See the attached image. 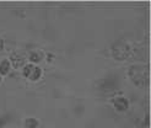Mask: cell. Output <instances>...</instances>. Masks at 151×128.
<instances>
[{"label": "cell", "mask_w": 151, "mask_h": 128, "mask_svg": "<svg viewBox=\"0 0 151 128\" xmlns=\"http://www.w3.org/2000/svg\"><path fill=\"white\" fill-rule=\"evenodd\" d=\"M22 73H24V77L27 78L28 80H32V81H36L38 80L41 78L42 75V70L40 67H37L36 64L31 63V64H26L24 67V70H22Z\"/></svg>", "instance_id": "cell-1"}, {"label": "cell", "mask_w": 151, "mask_h": 128, "mask_svg": "<svg viewBox=\"0 0 151 128\" xmlns=\"http://www.w3.org/2000/svg\"><path fill=\"white\" fill-rule=\"evenodd\" d=\"M113 106H114V108L119 112H124L128 110V107H129V102H128V100L125 99V97L123 96H118L116 97L114 100H113Z\"/></svg>", "instance_id": "cell-2"}, {"label": "cell", "mask_w": 151, "mask_h": 128, "mask_svg": "<svg viewBox=\"0 0 151 128\" xmlns=\"http://www.w3.org/2000/svg\"><path fill=\"white\" fill-rule=\"evenodd\" d=\"M11 64L15 68H24L25 67V57L21 53H14L11 54Z\"/></svg>", "instance_id": "cell-3"}, {"label": "cell", "mask_w": 151, "mask_h": 128, "mask_svg": "<svg viewBox=\"0 0 151 128\" xmlns=\"http://www.w3.org/2000/svg\"><path fill=\"white\" fill-rule=\"evenodd\" d=\"M28 59H29V61H31L33 64H35V63H40L42 59H43V53H42L41 51L36 49V51H33V52H31V53H29Z\"/></svg>", "instance_id": "cell-4"}, {"label": "cell", "mask_w": 151, "mask_h": 128, "mask_svg": "<svg viewBox=\"0 0 151 128\" xmlns=\"http://www.w3.org/2000/svg\"><path fill=\"white\" fill-rule=\"evenodd\" d=\"M10 69H11V63L6 59H3L0 62V75H7L10 73Z\"/></svg>", "instance_id": "cell-5"}, {"label": "cell", "mask_w": 151, "mask_h": 128, "mask_svg": "<svg viewBox=\"0 0 151 128\" xmlns=\"http://www.w3.org/2000/svg\"><path fill=\"white\" fill-rule=\"evenodd\" d=\"M38 121L33 117H28L25 121V128H38Z\"/></svg>", "instance_id": "cell-6"}, {"label": "cell", "mask_w": 151, "mask_h": 128, "mask_svg": "<svg viewBox=\"0 0 151 128\" xmlns=\"http://www.w3.org/2000/svg\"><path fill=\"white\" fill-rule=\"evenodd\" d=\"M3 49H4V40L0 38V51H3Z\"/></svg>", "instance_id": "cell-7"}, {"label": "cell", "mask_w": 151, "mask_h": 128, "mask_svg": "<svg viewBox=\"0 0 151 128\" xmlns=\"http://www.w3.org/2000/svg\"><path fill=\"white\" fill-rule=\"evenodd\" d=\"M0 82H1V75H0Z\"/></svg>", "instance_id": "cell-8"}]
</instances>
